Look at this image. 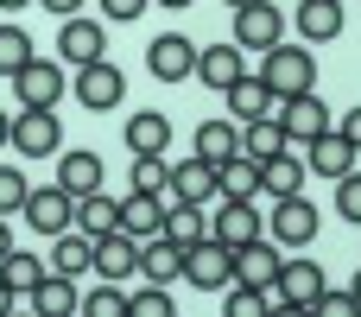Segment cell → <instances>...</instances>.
I'll return each instance as SVG.
<instances>
[{
    "label": "cell",
    "mask_w": 361,
    "mask_h": 317,
    "mask_svg": "<svg viewBox=\"0 0 361 317\" xmlns=\"http://www.w3.org/2000/svg\"><path fill=\"white\" fill-rule=\"evenodd\" d=\"M51 241H57V248H51V273L82 280V273H89V254H95V235H82V229H57Z\"/></svg>",
    "instance_id": "obj_23"
},
{
    "label": "cell",
    "mask_w": 361,
    "mask_h": 317,
    "mask_svg": "<svg viewBox=\"0 0 361 317\" xmlns=\"http://www.w3.org/2000/svg\"><path fill=\"white\" fill-rule=\"evenodd\" d=\"M6 146H19L25 159H51V152L63 146V127H57L51 108H19L13 127H6Z\"/></svg>",
    "instance_id": "obj_3"
},
{
    "label": "cell",
    "mask_w": 361,
    "mask_h": 317,
    "mask_svg": "<svg viewBox=\"0 0 361 317\" xmlns=\"http://www.w3.org/2000/svg\"><path fill=\"white\" fill-rule=\"evenodd\" d=\"M241 70H247V57H241V44H235V38H228V44H197V70H190V76H197L203 89H216V95H222Z\"/></svg>",
    "instance_id": "obj_17"
},
{
    "label": "cell",
    "mask_w": 361,
    "mask_h": 317,
    "mask_svg": "<svg viewBox=\"0 0 361 317\" xmlns=\"http://www.w3.org/2000/svg\"><path fill=\"white\" fill-rule=\"evenodd\" d=\"M222 95H228V114H235V121H260V114H273V108H279V95H273L260 76H247V70H241Z\"/></svg>",
    "instance_id": "obj_21"
},
{
    "label": "cell",
    "mask_w": 361,
    "mask_h": 317,
    "mask_svg": "<svg viewBox=\"0 0 361 317\" xmlns=\"http://www.w3.org/2000/svg\"><path fill=\"white\" fill-rule=\"evenodd\" d=\"M190 146H197V159H209V165H222L228 152H241V121H203Z\"/></svg>",
    "instance_id": "obj_28"
},
{
    "label": "cell",
    "mask_w": 361,
    "mask_h": 317,
    "mask_svg": "<svg viewBox=\"0 0 361 317\" xmlns=\"http://www.w3.org/2000/svg\"><path fill=\"white\" fill-rule=\"evenodd\" d=\"M19 216H25V229L57 235V229H70V222H76V197H70V191H57V184H32Z\"/></svg>",
    "instance_id": "obj_6"
},
{
    "label": "cell",
    "mask_w": 361,
    "mask_h": 317,
    "mask_svg": "<svg viewBox=\"0 0 361 317\" xmlns=\"http://www.w3.org/2000/svg\"><path fill=\"white\" fill-rule=\"evenodd\" d=\"M216 197H260V159L228 152V159L216 165Z\"/></svg>",
    "instance_id": "obj_24"
},
{
    "label": "cell",
    "mask_w": 361,
    "mask_h": 317,
    "mask_svg": "<svg viewBox=\"0 0 361 317\" xmlns=\"http://www.w3.org/2000/svg\"><path fill=\"white\" fill-rule=\"evenodd\" d=\"M292 140H286V127L273 121V114H260V121H241V152L247 159H273V152H286Z\"/></svg>",
    "instance_id": "obj_31"
},
{
    "label": "cell",
    "mask_w": 361,
    "mask_h": 317,
    "mask_svg": "<svg viewBox=\"0 0 361 317\" xmlns=\"http://www.w3.org/2000/svg\"><path fill=\"white\" fill-rule=\"evenodd\" d=\"M25 57H32V38H25V25H0V76H13Z\"/></svg>",
    "instance_id": "obj_36"
},
{
    "label": "cell",
    "mask_w": 361,
    "mask_h": 317,
    "mask_svg": "<svg viewBox=\"0 0 361 317\" xmlns=\"http://www.w3.org/2000/svg\"><path fill=\"white\" fill-rule=\"evenodd\" d=\"M279 38H286L279 0H247V6H235V44H241V51H267V44H279Z\"/></svg>",
    "instance_id": "obj_5"
},
{
    "label": "cell",
    "mask_w": 361,
    "mask_h": 317,
    "mask_svg": "<svg viewBox=\"0 0 361 317\" xmlns=\"http://www.w3.org/2000/svg\"><path fill=\"white\" fill-rule=\"evenodd\" d=\"M267 64H260V83L286 102V95H305V89H317V57L305 51V44H267L260 51Z\"/></svg>",
    "instance_id": "obj_1"
},
{
    "label": "cell",
    "mask_w": 361,
    "mask_h": 317,
    "mask_svg": "<svg viewBox=\"0 0 361 317\" xmlns=\"http://www.w3.org/2000/svg\"><path fill=\"white\" fill-rule=\"evenodd\" d=\"M209 235H216L222 248H241V241H254V235H267V222H260V210H254V197H222V210H216V222H209Z\"/></svg>",
    "instance_id": "obj_14"
},
{
    "label": "cell",
    "mask_w": 361,
    "mask_h": 317,
    "mask_svg": "<svg viewBox=\"0 0 361 317\" xmlns=\"http://www.w3.org/2000/svg\"><path fill=\"white\" fill-rule=\"evenodd\" d=\"M146 70H152L159 83H184V76L197 70V44H190L184 32H159V38L146 44Z\"/></svg>",
    "instance_id": "obj_11"
},
{
    "label": "cell",
    "mask_w": 361,
    "mask_h": 317,
    "mask_svg": "<svg viewBox=\"0 0 361 317\" xmlns=\"http://www.w3.org/2000/svg\"><path fill=\"white\" fill-rule=\"evenodd\" d=\"M159 6H171V13H178V6H190V0H159Z\"/></svg>",
    "instance_id": "obj_48"
},
{
    "label": "cell",
    "mask_w": 361,
    "mask_h": 317,
    "mask_svg": "<svg viewBox=\"0 0 361 317\" xmlns=\"http://www.w3.org/2000/svg\"><path fill=\"white\" fill-rule=\"evenodd\" d=\"M102 44H108V38H102V25H95V19H82V13H70V19L57 25V64H63V70L95 64V57H102Z\"/></svg>",
    "instance_id": "obj_10"
},
{
    "label": "cell",
    "mask_w": 361,
    "mask_h": 317,
    "mask_svg": "<svg viewBox=\"0 0 361 317\" xmlns=\"http://www.w3.org/2000/svg\"><path fill=\"white\" fill-rule=\"evenodd\" d=\"M317 222H324V216H317V203L292 191V197H279V203H273V222H267V229H273V241H279V248H305V241L317 235Z\"/></svg>",
    "instance_id": "obj_9"
},
{
    "label": "cell",
    "mask_w": 361,
    "mask_h": 317,
    "mask_svg": "<svg viewBox=\"0 0 361 317\" xmlns=\"http://www.w3.org/2000/svg\"><path fill=\"white\" fill-rule=\"evenodd\" d=\"M25 172H13V165H0V216H19L25 210Z\"/></svg>",
    "instance_id": "obj_39"
},
{
    "label": "cell",
    "mask_w": 361,
    "mask_h": 317,
    "mask_svg": "<svg viewBox=\"0 0 361 317\" xmlns=\"http://www.w3.org/2000/svg\"><path fill=\"white\" fill-rule=\"evenodd\" d=\"M25 6H32V0H0V13H25Z\"/></svg>",
    "instance_id": "obj_44"
},
{
    "label": "cell",
    "mask_w": 361,
    "mask_h": 317,
    "mask_svg": "<svg viewBox=\"0 0 361 317\" xmlns=\"http://www.w3.org/2000/svg\"><path fill=\"white\" fill-rule=\"evenodd\" d=\"M343 172H355V140H343V133H317V140H305V178H343Z\"/></svg>",
    "instance_id": "obj_13"
},
{
    "label": "cell",
    "mask_w": 361,
    "mask_h": 317,
    "mask_svg": "<svg viewBox=\"0 0 361 317\" xmlns=\"http://www.w3.org/2000/svg\"><path fill=\"white\" fill-rule=\"evenodd\" d=\"M292 25H298L305 44H330V38L343 32V0H298Z\"/></svg>",
    "instance_id": "obj_20"
},
{
    "label": "cell",
    "mask_w": 361,
    "mask_h": 317,
    "mask_svg": "<svg viewBox=\"0 0 361 317\" xmlns=\"http://www.w3.org/2000/svg\"><path fill=\"white\" fill-rule=\"evenodd\" d=\"M330 184H336V216H343V222H361V178L343 172V178H330Z\"/></svg>",
    "instance_id": "obj_40"
},
{
    "label": "cell",
    "mask_w": 361,
    "mask_h": 317,
    "mask_svg": "<svg viewBox=\"0 0 361 317\" xmlns=\"http://www.w3.org/2000/svg\"><path fill=\"white\" fill-rule=\"evenodd\" d=\"M165 146H171V121L159 108H146V114L127 121V152H165Z\"/></svg>",
    "instance_id": "obj_30"
},
{
    "label": "cell",
    "mask_w": 361,
    "mask_h": 317,
    "mask_svg": "<svg viewBox=\"0 0 361 317\" xmlns=\"http://www.w3.org/2000/svg\"><path fill=\"white\" fill-rule=\"evenodd\" d=\"M222 311L228 317H260L267 311V286H241V280H235V292L222 299Z\"/></svg>",
    "instance_id": "obj_38"
},
{
    "label": "cell",
    "mask_w": 361,
    "mask_h": 317,
    "mask_svg": "<svg viewBox=\"0 0 361 317\" xmlns=\"http://www.w3.org/2000/svg\"><path fill=\"white\" fill-rule=\"evenodd\" d=\"M121 95H127V76H121L108 57H95V64H82V70H76V102H82L89 114H108Z\"/></svg>",
    "instance_id": "obj_7"
},
{
    "label": "cell",
    "mask_w": 361,
    "mask_h": 317,
    "mask_svg": "<svg viewBox=\"0 0 361 317\" xmlns=\"http://www.w3.org/2000/svg\"><path fill=\"white\" fill-rule=\"evenodd\" d=\"M159 216H165V203H159V197H146V191H127V197H121V216H114V229H127L133 241H146V235H159Z\"/></svg>",
    "instance_id": "obj_25"
},
{
    "label": "cell",
    "mask_w": 361,
    "mask_h": 317,
    "mask_svg": "<svg viewBox=\"0 0 361 317\" xmlns=\"http://www.w3.org/2000/svg\"><path fill=\"white\" fill-rule=\"evenodd\" d=\"M6 248H13V229H6V216H0V254H6Z\"/></svg>",
    "instance_id": "obj_45"
},
{
    "label": "cell",
    "mask_w": 361,
    "mask_h": 317,
    "mask_svg": "<svg viewBox=\"0 0 361 317\" xmlns=\"http://www.w3.org/2000/svg\"><path fill=\"white\" fill-rule=\"evenodd\" d=\"M311 311H317V317H349V311H355V292H349V286H343V292L324 286V292L311 299Z\"/></svg>",
    "instance_id": "obj_41"
},
{
    "label": "cell",
    "mask_w": 361,
    "mask_h": 317,
    "mask_svg": "<svg viewBox=\"0 0 361 317\" xmlns=\"http://www.w3.org/2000/svg\"><path fill=\"white\" fill-rule=\"evenodd\" d=\"M13 311V292H6V280H0V317Z\"/></svg>",
    "instance_id": "obj_46"
},
{
    "label": "cell",
    "mask_w": 361,
    "mask_h": 317,
    "mask_svg": "<svg viewBox=\"0 0 361 317\" xmlns=\"http://www.w3.org/2000/svg\"><path fill=\"white\" fill-rule=\"evenodd\" d=\"M44 13H57V19H70V13H82V0H38Z\"/></svg>",
    "instance_id": "obj_43"
},
{
    "label": "cell",
    "mask_w": 361,
    "mask_h": 317,
    "mask_svg": "<svg viewBox=\"0 0 361 317\" xmlns=\"http://www.w3.org/2000/svg\"><path fill=\"white\" fill-rule=\"evenodd\" d=\"M273 121L286 127V140H292V146H305V140H317V133L330 127V108L305 89V95H286V102L273 108Z\"/></svg>",
    "instance_id": "obj_12"
},
{
    "label": "cell",
    "mask_w": 361,
    "mask_h": 317,
    "mask_svg": "<svg viewBox=\"0 0 361 317\" xmlns=\"http://www.w3.org/2000/svg\"><path fill=\"white\" fill-rule=\"evenodd\" d=\"M178 267H184V248H178L171 235H146V241H140V267H133V273H146L152 286H171Z\"/></svg>",
    "instance_id": "obj_22"
},
{
    "label": "cell",
    "mask_w": 361,
    "mask_h": 317,
    "mask_svg": "<svg viewBox=\"0 0 361 317\" xmlns=\"http://www.w3.org/2000/svg\"><path fill=\"white\" fill-rule=\"evenodd\" d=\"M216 197V165L209 159H178L171 165V178H165V191H159V203H209Z\"/></svg>",
    "instance_id": "obj_8"
},
{
    "label": "cell",
    "mask_w": 361,
    "mask_h": 317,
    "mask_svg": "<svg viewBox=\"0 0 361 317\" xmlns=\"http://www.w3.org/2000/svg\"><path fill=\"white\" fill-rule=\"evenodd\" d=\"M32 305H38V317H76L82 311L76 280H63V273H44V280L32 286Z\"/></svg>",
    "instance_id": "obj_26"
},
{
    "label": "cell",
    "mask_w": 361,
    "mask_h": 317,
    "mask_svg": "<svg viewBox=\"0 0 361 317\" xmlns=\"http://www.w3.org/2000/svg\"><path fill=\"white\" fill-rule=\"evenodd\" d=\"M146 6H152V0H102V13H108V19H121V25H133Z\"/></svg>",
    "instance_id": "obj_42"
},
{
    "label": "cell",
    "mask_w": 361,
    "mask_h": 317,
    "mask_svg": "<svg viewBox=\"0 0 361 317\" xmlns=\"http://www.w3.org/2000/svg\"><path fill=\"white\" fill-rule=\"evenodd\" d=\"M228 267H235L228 280H241V286H273V273H279V248H267V241L254 235V241H241V248L228 254Z\"/></svg>",
    "instance_id": "obj_19"
},
{
    "label": "cell",
    "mask_w": 361,
    "mask_h": 317,
    "mask_svg": "<svg viewBox=\"0 0 361 317\" xmlns=\"http://www.w3.org/2000/svg\"><path fill=\"white\" fill-rule=\"evenodd\" d=\"M159 235H171L178 248L203 241V235H209V222H203V203H165V216H159Z\"/></svg>",
    "instance_id": "obj_29"
},
{
    "label": "cell",
    "mask_w": 361,
    "mask_h": 317,
    "mask_svg": "<svg viewBox=\"0 0 361 317\" xmlns=\"http://www.w3.org/2000/svg\"><path fill=\"white\" fill-rule=\"evenodd\" d=\"M82 311L89 317H127V299H121V280H102L89 299H82Z\"/></svg>",
    "instance_id": "obj_37"
},
{
    "label": "cell",
    "mask_w": 361,
    "mask_h": 317,
    "mask_svg": "<svg viewBox=\"0 0 361 317\" xmlns=\"http://www.w3.org/2000/svg\"><path fill=\"white\" fill-rule=\"evenodd\" d=\"M140 267V241L127 235V229H102L95 235V254H89V273H102V280H127Z\"/></svg>",
    "instance_id": "obj_15"
},
{
    "label": "cell",
    "mask_w": 361,
    "mask_h": 317,
    "mask_svg": "<svg viewBox=\"0 0 361 317\" xmlns=\"http://www.w3.org/2000/svg\"><path fill=\"white\" fill-rule=\"evenodd\" d=\"M44 273H51V267H44L32 248H6V254H0V280H6V292H32Z\"/></svg>",
    "instance_id": "obj_32"
},
{
    "label": "cell",
    "mask_w": 361,
    "mask_h": 317,
    "mask_svg": "<svg viewBox=\"0 0 361 317\" xmlns=\"http://www.w3.org/2000/svg\"><path fill=\"white\" fill-rule=\"evenodd\" d=\"M63 89H70V83H63V64H51V57H25V64L13 70V95H19V108H57Z\"/></svg>",
    "instance_id": "obj_2"
},
{
    "label": "cell",
    "mask_w": 361,
    "mask_h": 317,
    "mask_svg": "<svg viewBox=\"0 0 361 317\" xmlns=\"http://www.w3.org/2000/svg\"><path fill=\"white\" fill-rule=\"evenodd\" d=\"M165 178H171L165 152H133V184H127V191H146V197H159V191H165Z\"/></svg>",
    "instance_id": "obj_34"
},
{
    "label": "cell",
    "mask_w": 361,
    "mask_h": 317,
    "mask_svg": "<svg viewBox=\"0 0 361 317\" xmlns=\"http://www.w3.org/2000/svg\"><path fill=\"white\" fill-rule=\"evenodd\" d=\"M222 6H247V0H222Z\"/></svg>",
    "instance_id": "obj_49"
},
{
    "label": "cell",
    "mask_w": 361,
    "mask_h": 317,
    "mask_svg": "<svg viewBox=\"0 0 361 317\" xmlns=\"http://www.w3.org/2000/svg\"><path fill=\"white\" fill-rule=\"evenodd\" d=\"M57 191H70V197H89V191H102V152H89V146H76V152H57Z\"/></svg>",
    "instance_id": "obj_18"
},
{
    "label": "cell",
    "mask_w": 361,
    "mask_h": 317,
    "mask_svg": "<svg viewBox=\"0 0 361 317\" xmlns=\"http://www.w3.org/2000/svg\"><path fill=\"white\" fill-rule=\"evenodd\" d=\"M228 254H235V248H222L216 235H203V241H190V248H184L178 280H190L197 292H222V286H228V273H235V267H228Z\"/></svg>",
    "instance_id": "obj_4"
},
{
    "label": "cell",
    "mask_w": 361,
    "mask_h": 317,
    "mask_svg": "<svg viewBox=\"0 0 361 317\" xmlns=\"http://www.w3.org/2000/svg\"><path fill=\"white\" fill-rule=\"evenodd\" d=\"M171 311H178V305H171V292H165V286H152V280L127 299V317H171Z\"/></svg>",
    "instance_id": "obj_35"
},
{
    "label": "cell",
    "mask_w": 361,
    "mask_h": 317,
    "mask_svg": "<svg viewBox=\"0 0 361 317\" xmlns=\"http://www.w3.org/2000/svg\"><path fill=\"white\" fill-rule=\"evenodd\" d=\"M6 127H13V114H0V146H6Z\"/></svg>",
    "instance_id": "obj_47"
},
{
    "label": "cell",
    "mask_w": 361,
    "mask_h": 317,
    "mask_svg": "<svg viewBox=\"0 0 361 317\" xmlns=\"http://www.w3.org/2000/svg\"><path fill=\"white\" fill-rule=\"evenodd\" d=\"M114 216H121V197H102V191L76 197V229H82V235H102V229H114Z\"/></svg>",
    "instance_id": "obj_33"
},
{
    "label": "cell",
    "mask_w": 361,
    "mask_h": 317,
    "mask_svg": "<svg viewBox=\"0 0 361 317\" xmlns=\"http://www.w3.org/2000/svg\"><path fill=\"white\" fill-rule=\"evenodd\" d=\"M292 191H305V159H292V152L260 159V197H292Z\"/></svg>",
    "instance_id": "obj_27"
},
{
    "label": "cell",
    "mask_w": 361,
    "mask_h": 317,
    "mask_svg": "<svg viewBox=\"0 0 361 317\" xmlns=\"http://www.w3.org/2000/svg\"><path fill=\"white\" fill-rule=\"evenodd\" d=\"M324 286H330V280H324L317 261H279V273H273V292H279L292 311H311V299H317Z\"/></svg>",
    "instance_id": "obj_16"
}]
</instances>
